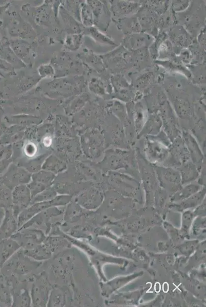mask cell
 <instances>
[{
  "mask_svg": "<svg viewBox=\"0 0 206 307\" xmlns=\"http://www.w3.org/2000/svg\"><path fill=\"white\" fill-rule=\"evenodd\" d=\"M170 140L164 132L157 135L147 136L144 152L148 160L153 163H164L169 155Z\"/></svg>",
  "mask_w": 206,
  "mask_h": 307,
  "instance_id": "obj_1",
  "label": "cell"
},
{
  "mask_svg": "<svg viewBox=\"0 0 206 307\" xmlns=\"http://www.w3.org/2000/svg\"><path fill=\"white\" fill-rule=\"evenodd\" d=\"M191 161L190 154L182 138L179 136L176 139L169 148V155L165 161L166 166L178 168L183 164Z\"/></svg>",
  "mask_w": 206,
  "mask_h": 307,
  "instance_id": "obj_2",
  "label": "cell"
},
{
  "mask_svg": "<svg viewBox=\"0 0 206 307\" xmlns=\"http://www.w3.org/2000/svg\"><path fill=\"white\" fill-rule=\"evenodd\" d=\"M70 198L67 197H57L53 200L36 203L30 208L23 211L19 215L18 220V228H21L34 216L39 213L51 207L62 206L67 203Z\"/></svg>",
  "mask_w": 206,
  "mask_h": 307,
  "instance_id": "obj_3",
  "label": "cell"
},
{
  "mask_svg": "<svg viewBox=\"0 0 206 307\" xmlns=\"http://www.w3.org/2000/svg\"><path fill=\"white\" fill-rule=\"evenodd\" d=\"M154 171L158 182L165 187H179L182 184L181 175L177 168L157 165Z\"/></svg>",
  "mask_w": 206,
  "mask_h": 307,
  "instance_id": "obj_4",
  "label": "cell"
},
{
  "mask_svg": "<svg viewBox=\"0 0 206 307\" xmlns=\"http://www.w3.org/2000/svg\"><path fill=\"white\" fill-rule=\"evenodd\" d=\"M182 137L189 154H190L192 162L197 166L199 170H201L204 155L198 143L191 133L184 132L182 134Z\"/></svg>",
  "mask_w": 206,
  "mask_h": 307,
  "instance_id": "obj_5",
  "label": "cell"
},
{
  "mask_svg": "<svg viewBox=\"0 0 206 307\" xmlns=\"http://www.w3.org/2000/svg\"><path fill=\"white\" fill-rule=\"evenodd\" d=\"M49 286L44 279H40L33 284L31 291V303L35 306L47 305L51 293Z\"/></svg>",
  "mask_w": 206,
  "mask_h": 307,
  "instance_id": "obj_6",
  "label": "cell"
},
{
  "mask_svg": "<svg viewBox=\"0 0 206 307\" xmlns=\"http://www.w3.org/2000/svg\"><path fill=\"white\" fill-rule=\"evenodd\" d=\"M177 169L180 172L183 184L191 183L198 179L201 171L192 161L183 164Z\"/></svg>",
  "mask_w": 206,
  "mask_h": 307,
  "instance_id": "obj_7",
  "label": "cell"
},
{
  "mask_svg": "<svg viewBox=\"0 0 206 307\" xmlns=\"http://www.w3.org/2000/svg\"><path fill=\"white\" fill-rule=\"evenodd\" d=\"M60 11L67 33L70 35H79L82 33L83 27L80 22L77 21L63 6L60 7Z\"/></svg>",
  "mask_w": 206,
  "mask_h": 307,
  "instance_id": "obj_8",
  "label": "cell"
},
{
  "mask_svg": "<svg viewBox=\"0 0 206 307\" xmlns=\"http://www.w3.org/2000/svg\"><path fill=\"white\" fill-rule=\"evenodd\" d=\"M24 253L34 260L43 261L51 257L52 251L48 246L41 245L33 249L25 250Z\"/></svg>",
  "mask_w": 206,
  "mask_h": 307,
  "instance_id": "obj_9",
  "label": "cell"
},
{
  "mask_svg": "<svg viewBox=\"0 0 206 307\" xmlns=\"http://www.w3.org/2000/svg\"><path fill=\"white\" fill-rule=\"evenodd\" d=\"M163 125L158 119H151L144 125L141 132L139 133V137L143 136L157 135L161 132Z\"/></svg>",
  "mask_w": 206,
  "mask_h": 307,
  "instance_id": "obj_10",
  "label": "cell"
},
{
  "mask_svg": "<svg viewBox=\"0 0 206 307\" xmlns=\"http://www.w3.org/2000/svg\"><path fill=\"white\" fill-rule=\"evenodd\" d=\"M15 203L17 207V215L18 214L19 210L26 208L30 202V194L29 192L24 190L23 191H16L14 195Z\"/></svg>",
  "mask_w": 206,
  "mask_h": 307,
  "instance_id": "obj_11",
  "label": "cell"
},
{
  "mask_svg": "<svg viewBox=\"0 0 206 307\" xmlns=\"http://www.w3.org/2000/svg\"><path fill=\"white\" fill-rule=\"evenodd\" d=\"M82 42V35L81 34L69 35L65 39V46L68 50L76 51L80 48Z\"/></svg>",
  "mask_w": 206,
  "mask_h": 307,
  "instance_id": "obj_12",
  "label": "cell"
},
{
  "mask_svg": "<svg viewBox=\"0 0 206 307\" xmlns=\"http://www.w3.org/2000/svg\"><path fill=\"white\" fill-rule=\"evenodd\" d=\"M81 23L89 26L92 24V16L89 6L85 3L80 4Z\"/></svg>",
  "mask_w": 206,
  "mask_h": 307,
  "instance_id": "obj_13",
  "label": "cell"
},
{
  "mask_svg": "<svg viewBox=\"0 0 206 307\" xmlns=\"http://www.w3.org/2000/svg\"><path fill=\"white\" fill-rule=\"evenodd\" d=\"M16 48V55L21 58H26L29 54L30 47L25 42L17 41L14 43Z\"/></svg>",
  "mask_w": 206,
  "mask_h": 307,
  "instance_id": "obj_14",
  "label": "cell"
},
{
  "mask_svg": "<svg viewBox=\"0 0 206 307\" xmlns=\"http://www.w3.org/2000/svg\"><path fill=\"white\" fill-rule=\"evenodd\" d=\"M40 76L44 77H51L54 76V71L50 65H42L39 68Z\"/></svg>",
  "mask_w": 206,
  "mask_h": 307,
  "instance_id": "obj_15",
  "label": "cell"
}]
</instances>
